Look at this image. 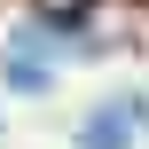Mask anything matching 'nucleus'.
I'll use <instances>...</instances> for the list:
<instances>
[{
    "mask_svg": "<svg viewBox=\"0 0 149 149\" xmlns=\"http://www.w3.org/2000/svg\"><path fill=\"white\" fill-rule=\"evenodd\" d=\"M141 126H149V102L141 94H118V102H102V110L86 118V149H126Z\"/></svg>",
    "mask_w": 149,
    "mask_h": 149,
    "instance_id": "nucleus-1",
    "label": "nucleus"
}]
</instances>
